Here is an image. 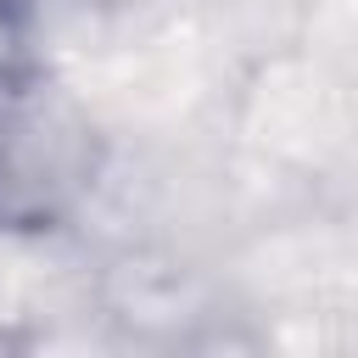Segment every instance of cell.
<instances>
[{"label":"cell","mask_w":358,"mask_h":358,"mask_svg":"<svg viewBox=\"0 0 358 358\" xmlns=\"http://www.w3.org/2000/svg\"><path fill=\"white\" fill-rule=\"evenodd\" d=\"M84 6H101V11H129V6H151V0H84Z\"/></svg>","instance_id":"1"},{"label":"cell","mask_w":358,"mask_h":358,"mask_svg":"<svg viewBox=\"0 0 358 358\" xmlns=\"http://www.w3.org/2000/svg\"><path fill=\"white\" fill-rule=\"evenodd\" d=\"M0 347H11V336H6V330H0Z\"/></svg>","instance_id":"2"}]
</instances>
